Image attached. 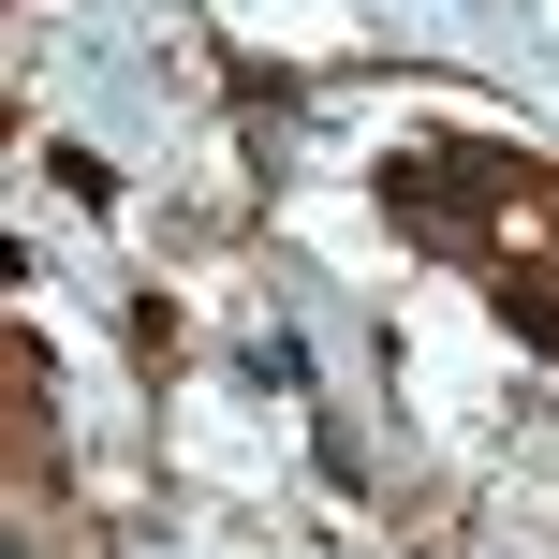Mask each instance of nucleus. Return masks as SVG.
<instances>
[{"label":"nucleus","instance_id":"nucleus-1","mask_svg":"<svg viewBox=\"0 0 559 559\" xmlns=\"http://www.w3.org/2000/svg\"><path fill=\"white\" fill-rule=\"evenodd\" d=\"M368 206L397 222V251L456 265L559 368V147H531V133H397L368 163Z\"/></svg>","mask_w":559,"mask_h":559},{"label":"nucleus","instance_id":"nucleus-2","mask_svg":"<svg viewBox=\"0 0 559 559\" xmlns=\"http://www.w3.org/2000/svg\"><path fill=\"white\" fill-rule=\"evenodd\" d=\"M0 397H15V559L45 545V515H59V368H45V338H0Z\"/></svg>","mask_w":559,"mask_h":559}]
</instances>
